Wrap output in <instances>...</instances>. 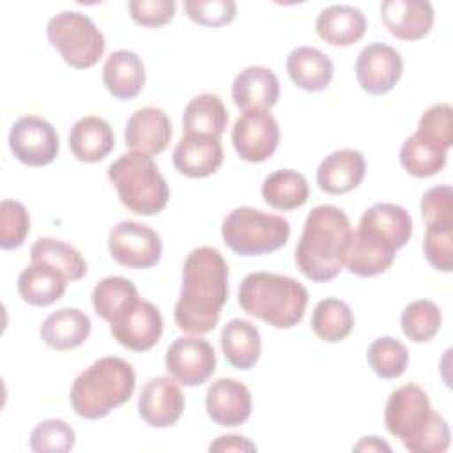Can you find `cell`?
Returning <instances> with one entry per match:
<instances>
[{
    "mask_svg": "<svg viewBox=\"0 0 453 453\" xmlns=\"http://www.w3.org/2000/svg\"><path fill=\"white\" fill-rule=\"evenodd\" d=\"M228 299V264L211 246L189 251L182 265V287L173 319L180 331L205 334L219 320Z\"/></svg>",
    "mask_w": 453,
    "mask_h": 453,
    "instance_id": "1",
    "label": "cell"
},
{
    "mask_svg": "<svg viewBox=\"0 0 453 453\" xmlns=\"http://www.w3.org/2000/svg\"><path fill=\"white\" fill-rule=\"evenodd\" d=\"M350 235V221L340 207H313L296 246L297 269L317 283L334 280L345 265Z\"/></svg>",
    "mask_w": 453,
    "mask_h": 453,
    "instance_id": "2",
    "label": "cell"
},
{
    "mask_svg": "<svg viewBox=\"0 0 453 453\" xmlns=\"http://www.w3.org/2000/svg\"><path fill=\"white\" fill-rule=\"evenodd\" d=\"M384 425L411 453H444L449 448L448 423L434 412L426 393L418 384H405L389 395Z\"/></svg>",
    "mask_w": 453,
    "mask_h": 453,
    "instance_id": "3",
    "label": "cell"
},
{
    "mask_svg": "<svg viewBox=\"0 0 453 453\" xmlns=\"http://www.w3.org/2000/svg\"><path fill=\"white\" fill-rule=\"evenodd\" d=\"M239 306L276 329L297 326L308 306V290L292 276L257 271L239 285Z\"/></svg>",
    "mask_w": 453,
    "mask_h": 453,
    "instance_id": "4",
    "label": "cell"
},
{
    "mask_svg": "<svg viewBox=\"0 0 453 453\" xmlns=\"http://www.w3.org/2000/svg\"><path fill=\"white\" fill-rule=\"evenodd\" d=\"M134 384L133 365L122 357L106 356L94 361L74 379L69 400L80 418L101 419L131 398Z\"/></svg>",
    "mask_w": 453,
    "mask_h": 453,
    "instance_id": "5",
    "label": "cell"
},
{
    "mask_svg": "<svg viewBox=\"0 0 453 453\" xmlns=\"http://www.w3.org/2000/svg\"><path fill=\"white\" fill-rule=\"evenodd\" d=\"M108 179L115 186L124 207L140 216L161 212L170 198V188L154 159L142 152H126L108 166Z\"/></svg>",
    "mask_w": 453,
    "mask_h": 453,
    "instance_id": "6",
    "label": "cell"
},
{
    "mask_svg": "<svg viewBox=\"0 0 453 453\" xmlns=\"http://www.w3.org/2000/svg\"><path fill=\"white\" fill-rule=\"evenodd\" d=\"M221 237L241 257L265 255L287 244L290 223L283 216L253 207H237L223 219Z\"/></svg>",
    "mask_w": 453,
    "mask_h": 453,
    "instance_id": "7",
    "label": "cell"
},
{
    "mask_svg": "<svg viewBox=\"0 0 453 453\" xmlns=\"http://www.w3.org/2000/svg\"><path fill=\"white\" fill-rule=\"evenodd\" d=\"M48 41L57 48L64 62L74 69H88L104 53V35L83 12L62 11L46 27Z\"/></svg>",
    "mask_w": 453,
    "mask_h": 453,
    "instance_id": "8",
    "label": "cell"
},
{
    "mask_svg": "<svg viewBox=\"0 0 453 453\" xmlns=\"http://www.w3.org/2000/svg\"><path fill=\"white\" fill-rule=\"evenodd\" d=\"M108 250L111 258L127 269H149L161 260L163 242L150 226L124 219L110 230Z\"/></svg>",
    "mask_w": 453,
    "mask_h": 453,
    "instance_id": "9",
    "label": "cell"
},
{
    "mask_svg": "<svg viewBox=\"0 0 453 453\" xmlns=\"http://www.w3.org/2000/svg\"><path fill=\"white\" fill-rule=\"evenodd\" d=\"M12 156L27 166H46L58 156L60 142L55 127L42 117L25 115L9 131Z\"/></svg>",
    "mask_w": 453,
    "mask_h": 453,
    "instance_id": "10",
    "label": "cell"
},
{
    "mask_svg": "<svg viewBox=\"0 0 453 453\" xmlns=\"http://www.w3.org/2000/svg\"><path fill=\"white\" fill-rule=\"evenodd\" d=\"M165 366L172 379L184 386H200L207 382L216 370V352L212 345L200 336L177 338L165 354Z\"/></svg>",
    "mask_w": 453,
    "mask_h": 453,
    "instance_id": "11",
    "label": "cell"
},
{
    "mask_svg": "<svg viewBox=\"0 0 453 453\" xmlns=\"http://www.w3.org/2000/svg\"><path fill=\"white\" fill-rule=\"evenodd\" d=\"M232 143L237 156L248 163L269 159L280 143V127L267 110L242 111L232 127Z\"/></svg>",
    "mask_w": 453,
    "mask_h": 453,
    "instance_id": "12",
    "label": "cell"
},
{
    "mask_svg": "<svg viewBox=\"0 0 453 453\" xmlns=\"http://www.w3.org/2000/svg\"><path fill=\"white\" fill-rule=\"evenodd\" d=\"M110 331L122 347L133 352H145L159 342L163 317L156 304L138 299L110 324Z\"/></svg>",
    "mask_w": 453,
    "mask_h": 453,
    "instance_id": "13",
    "label": "cell"
},
{
    "mask_svg": "<svg viewBox=\"0 0 453 453\" xmlns=\"http://www.w3.org/2000/svg\"><path fill=\"white\" fill-rule=\"evenodd\" d=\"M403 73L400 53L384 42H372L361 50L356 60V78L361 88L372 96H384L395 88Z\"/></svg>",
    "mask_w": 453,
    "mask_h": 453,
    "instance_id": "14",
    "label": "cell"
},
{
    "mask_svg": "<svg viewBox=\"0 0 453 453\" xmlns=\"http://www.w3.org/2000/svg\"><path fill=\"white\" fill-rule=\"evenodd\" d=\"M184 412V395L172 377L150 379L138 398L140 418L154 428L175 425Z\"/></svg>",
    "mask_w": 453,
    "mask_h": 453,
    "instance_id": "15",
    "label": "cell"
},
{
    "mask_svg": "<svg viewBox=\"0 0 453 453\" xmlns=\"http://www.w3.org/2000/svg\"><path fill=\"white\" fill-rule=\"evenodd\" d=\"M250 389L230 377L216 379L205 393L209 418L219 426H239L251 416Z\"/></svg>",
    "mask_w": 453,
    "mask_h": 453,
    "instance_id": "16",
    "label": "cell"
},
{
    "mask_svg": "<svg viewBox=\"0 0 453 453\" xmlns=\"http://www.w3.org/2000/svg\"><path fill=\"white\" fill-rule=\"evenodd\" d=\"M170 138L172 122L161 108H140L126 122L124 140L133 152L147 156L161 154L168 147Z\"/></svg>",
    "mask_w": 453,
    "mask_h": 453,
    "instance_id": "17",
    "label": "cell"
},
{
    "mask_svg": "<svg viewBox=\"0 0 453 453\" xmlns=\"http://www.w3.org/2000/svg\"><path fill=\"white\" fill-rule=\"evenodd\" d=\"M173 166L189 179H203L216 173L223 163L219 138L203 134H184L173 149Z\"/></svg>",
    "mask_w": 453,
    "mask_h": 453,
    "instance_id": "18",
    "label": "cell"
},
{
    "mask_svg": "<svg viewBox=\"0 0 453 453\" xmlns=\"http://www.w3.org/2000/svg\"><path fill=\"white\" fill-rule=\"evenodd\" d=\"M380 18L391 35L402 41H418L434 27V7L421 0H384Z\"/></svg>",
    "mask_w": 453,
    "mask_h": 453,
    "instance_id": "19",
    "label": "cell"
},
{
    "mask_svg": "<svg viewBox=\"0 0 453 453\" xmlns=\"http://www.w3.org/2000/svg\"><path fill=\"white\" fill-rule=\"evenodd\" d=\"M366 173V161L359 150L340 149L326 156L317 168V184L324 193L345 195L356 189Z\"/></svg>",
    "mask_w": 453,
    "mask_h": 453,
    "instance_id": "20",
    "label": "cell"
},
{
    "mask_svg": "<svg viewBox=\"0 0 453 453\" xmlns=\"http://www.w3.org/2000/svg\"><path fill=\"white\" fill-rule=\"evenodd\" d=\"M232 99L242 111L271 110L280 99V80L269 67L250 65L235 76Z\"/></svg>",
    "mask_w": 453,
    "mask_h": 453,
    "instance_id": "21",
    "label": "cell"
},
{
    "mask_svg": "<svg viewBox=\"0 0 453 453\" xmlns=\"http://www.w3.org/2000/svg\"><path fill=\"white\" fill-rule=\"evenodd\" d=\"M363 230L395 250L403 248L412 235L411 214L396 203H375L368 207L357 225Z\"/></svg>",
    "mask_w": 453,
    "mask_h": 453,
    "instance_id": "22",
    "label": "cell"
},
{
    "mask_svg": "<svg viewBox=\"0 0 453 453\" xmlns=\"http://www.w3.org/2000/svg\"><path fill=\"white\" fill-rule=\"evenodd\" d=\"M115 147L111 126L97 115L78 119L69 133V149L76 159L83 163L103 161Z\"/></svg>",
    "mask_w": 453,
    "mask_h": 453,
    "instance_id": "23",
    "label": "cell"
},
{
    "mask_svg": "<svg viewBox=\"0 0 453 453\" xmlns=\"http://www.w3.org/2000/svg\"><path fill=\"white\" fill-rule=\"evenodd\" d=\"M103 83L115 99L127 101L136 97L145 85L142 58L129 50L113 51L103 65Z\"/></svg>",
    "mask_w": 453,
    "mask_h": 453,
    "instance_id": "24",
    "label": "cell"
},
{
    "mask_svg": "<svg viewBox=\"0 0 453 453\" xmlns=\"http://www.w3.org/2000/svg\"><path fill=\"white\" fill-rule=\"evenodd\" d=\"M395 253L396 250L384 241L363 230H356L350 235L345 265L352 274L370 278L386 273L395 260Z\"/></svg>",
    "mask_w": 453,
    "mask_h": 453,
    "instance_id": "25",
    "label": "cell"
},
{
    "mask_svg": "<svg viewBox=\"0 0 453 453\" xmlns=\"http://www.w3.org/2000/svg\"><path fill=\"white\" fill-rule=\"evenodd\" d=\"M315 30L331 46H350L366 32L365 14L352 5H329L320 11Z\"/></svg>",
    "mask_w": 453,
    "mask_h": 453,
    "instance_id": "26",
    "label": "cell"
},
{
    "mask_svg": "<svg viewBox=\"0 0 453 453\" xmlns=\"http://www.w3.org/2000/svg\"><path fill=\"white\" fill-rule=\"evenodd\" d=\"M287 73L292 83L306 92H320L333 80L331 58L313 46H299L287 57Z\"/></svg>",
    "mask_w": 453,
    "mask_h": 453,
    "instance_id": "27",
    "label": "cell"
},
{
    "mask_svg": "<svg viewBox=\"0 0 453 453\" xmlns=\"http://www.w3.org/2000/svg\"><path fill=\"white\" fill-rule=\"evenodd\" d=\"M92 322L80 308H62L50 313L41 326V338L55 350H71L85 343Z\"/></svg>",
    "mask_w": 453,
    "mask_h": 453,
    "instance_id": "28",
    "label": "cell"
},
{
    "mask_svg": "<svg viewBox=\"0 0 453 453\" xmlns=\"http://www.w3.org/2000/svg\"><path fill=\"white\" fill-rule=\"evenodd\" d=\"M67 278L57 269L32 262L18 278V292L21 299L32 306H50L62 299L67 290Z\"/></svg>",
    "mask_w": 453,
    "mask_h": 453,
    "instance_id": "29",
    "label": "cell"
},
{
    "mask_svg": "<svg viewBox=\"0 0 453 453\" xmlns=\"http://www.w3.org/2000/svg\"><path fill=\"white\" fill-rule=\"evenodd\" d=\"M221 349L226 363L235 370H250L262 350L258 329L242 319H232L221 329Z\"/></svg>",
    "mask_w": 453,
    "mask_h": 453,
    "instance_id": "30",
    "label": "cell"
},
{
    "mask_svg": "<svg viewBox=\"0 0 453 453\" xmlns=\"http://www.w3.org/2000/svg\"><path fill=\"white\" fill-rule=\"evenodd\" d=\"M228 124V111L216 94L195 96L184 108V134H203L221 138Z\"/></svg>",
    "mask_w": 453,
    "mask_h": 453,
    "instance_id": "31",
    "label": "cell"
},
{
    "mask_svg": "<svg viewBox=\"0 0 453 453\" xmlns=\"http://www.w3.org/2000/svg\"><path fill=\"white\" fill-rule=\"evenodd\" d=\"M264 202L276 211H294L306 203L310 188L303 173L281 168L269 173L262 182Z\"/></svg>",
    "mask_w": 453,
    "mask_h": 453,
    "instance_id": "32",
    "label": "cell"
},
{
    "mask_svg": "<svg viewBox=\"0 0 453 453\" xmlns=\"http://www.w3.org/2000/svg\"><path fill=\"white\" fill-rule=\"evenodd\" d=\"M30 258L57 269L69 281H78L87 274V262L81 253L74 246L53 237L37 239L30 248Z\"/></svg>",
    "mask_w": 453,
    "mask_h": 453,
    "instance_id": "33",
    "label": "cell"
},
{
    "mask_svg": "<svg viewBox=\"0 0 453 453\" xmlns=\"http://www.w3.org/2000/svg\"><path fill=\"white\" fill-rule=\"evenodd\" d=\"M138 299V288L124 276H106L97 281L92 290V306L96 313L110 324Z\"/></svg>",
    "mask_w": 453,
    "mask_h": 453,
    "instance_id": "34",
    "label": "cell"
},
{
    "mask_svg": "<svg viewBox=\"0 0 453 453\" xmlns=\"http://www.w3.org/2000/svg\"><path fill=\"white\" fill-rule=\"evenodd\" d=\"M352 327L354 313L345 301L326 297L317 303L311 313V329L320 340L327 343H338L350 334Z\"/></svg>",
    "mask_w": 453,
    "mask_h": 453,
    "instance_id": "35",
    "label": "cell"
},
{
    "mask_svg": "<svg viewBox=\"0 0 453 453\" xmlns=\"http://www.w3.org/2000/svg\"><path fill=\"white\" fill-rule=\"evenodd\" d=\"M448 150L426 142L419 134H411L400 149V165L403 170L418 179L439 173L446 165Z\"/></svg>",
    "mask_w": 453,
    "mask_h": 453,
    "instance_id": "36",
    "label": "cell"
},
{
    "mask_svg": "<svg viewBox=\"0 0 453 453\" xmlns=\"http://www.w3.org/2000/svg\"><path fill=\"white\" fill-rule=\"evenodd\" d=\"M441 308L430 299H418L409 303L400 317L403 334L414 343L430 342L441 329Z\"/></svg>",
    "mask_w": 453,
    "mask_h": 453,
    "instance_id": "37",
    "label": "cell"
},
{
    "mask_svg": "<svg viewBox=\"0 0 453 453\" xmlns=\"http://www.w3.org/2000/svg\"><path fill=\"white\" fill-rule=\"evenodd\" d=\"M366 361L377 377L398 379L407 368L409 350L400 340L380 336L370 343Z\"/></svg>",
    "mask_w": 453,
    "mask_h": 453,
    "instance_id": "38",
    "label": "cell"
},
{
    "mask_svg": "<svg viewBox=\"0 0 453 453\" xmlns=\"http://www.w3.org/2000/svg\"><path fill=\"white\" fill-rule=\"evenodd\" d=\"M76 434L64 419H44L30 432V449L35 453H67L73 449Z\"/></svg>",
    "mask_w": 453,
    "mask_h": 453,
    "instance_id": "39",
    "label": "cell"
},
{
    "mask_svg": "<svg viewBox=\"0 0 453 453\" xmlns=\"http://www.w3.org/2000/svg\"><path fill=\"white\" fill-rule=\"evenodd\" d=\"M416 134L444 150H449L453 145V108L448 103H439L425 110Z\"/></svg>",
    "mask_w": 453,
    "mask_h": 453,
    "instance_id": "40",
    "label": "cell"
},
{
    "mask_svg": "<svg viewBox=\"0 0 453 453\" xmlns=\"http://www.w3.org/2000/svg\"><path fill=\"white\" fill-rule=\"evenodd\" d=\"M423 253L428 264L441 271L451 273L453 269V223L426 225L423 239Z\"/></svg>",
    "mask_w": 453,
    "mask_h": 453,
    "instance_id": "41",
    "label": "cell"
},
{
    "mask_svg": "<svg viewBox=\"0 0 453 453\" xmlns=\"http://www.w3.org/2000/svg\"><path fill=\"white\" fill-rule=\"evenodd\" d=\"M30 232V216L21 202L2 200L0 203V248H19Z\"/></svg>",
    "mask_w": 453,
    "mask_h": 453,
    "instance_id": "42",
    "label": "cell"
},
{
    "mask_svg": "<svg viewBox=\"0 0 453 453\" xmlns=\"http://www.w3.org/2000/svg\"><path fill=\"white\" fill-rule=\"evenodd\" d=\"M186 16L202 27H225L234 21L237 4L234 0H186Z\"/></svg>",
    "mask_w": 453,
    "mask_h": 453,
    "instance_id": "43",
    "label": "cell"
},
{
    "mask_svg": "<svg viewBox=\"0 0 453 453\" xmlns=\"http://www.w3.org/2000/svg\"><path fill=\"white\" fill-rule=\"evenodd\" d=\"M421 218L426 225L453 223V191L448 184L434 186L423 193Z\"/></svg>",
    "mask_w": 453,
    "mask_h": 453,
    "instance_id": "44",
    "label": "cell"
},
{
    "mask_svg": "<svg viewBox=\"0 0 453 453\" xmlns=\"http://www.w3.org/2000/svg\"><path fill=\"white\" fill-rule=\"evenodd\" d=\"M127 7L134 23L157 28L172 21L177 5L173 0H131Z\"/></svg>",
    "mask_w": 453,
    "mask_h": 453,
    "instance_id": "45",
    "label": "cell"
},
{
    "mask_svg": "<svg viewBox=\"0 0 453 453\" xmlns=\"http://www.w3.org/2000/svg\"><path fill=\"white\" fill-rule=\"evenodd\" d=\"M209 451H257V446L242 435H221L211 442Z\"/></svg>",
    "mask_w": 453,
    "mask_h": 453,
    "instance_id": "46",
    "label": "cell"
},
{
    "mask_svg": "<svg viewBox=\"0 0 453 453\" xmlns=\"http://www.w3.org/2000/svg\"><path fill=\"white\" fill-rule=\"evenodd\" d=\"M354 451H391V446L388 442H384L380 437L370 435V437H363L357 444L352 446Z\"/></svg>",
    "mask_w": 453,
    "mask_h": 453,
    "instance_id": "47",
    "label": "cell"
}]
</instances>
